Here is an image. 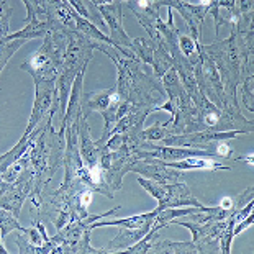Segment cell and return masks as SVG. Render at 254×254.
Wrapping results in <instances>:
<instances>
[{"label":"cell","instance_id":"1","mask_svg":"<svg viewBox=\"0 0 254 254\" xmlns=\"http://www.w3.org/2000/svg\"><path fill=\"white\" fill-rule=\"evenodd\" d=\"M202 50L212 58V61L217 66L226 97L230 99L231 104L238 105L236 89L240 87V84L246 75L253 74L254 56H246L241 51L233 31L228 38H225V40L218 38L212 45L202 46Z\"/></svg>","mask_w":254,"mask_h":254},{"label":"cell","instance_id":"2","mask_svg":"<svg viewBox=\"0 0 254 254\" xmlns=\"http://www.w3.org/2000/svg\"><path fill=\"white\" fill-rule=\"evenodd\" d=\"M138 184L146 192L151 193V197L158 200V208L156 212L166 208H179V207H202L195 197H192L190 189L186 186V182L176 184H159L144 177H138Z\"/></svg>","mask_w":254,"mask_h":254},{"label":"cell","instance_id":"3","mask_svg":"<svg viewBox=\"0 0 254 254\" xmlns=\"http://www.w3.org/2000/svg\"><path fill=\"white\" fill-rule=\"evenodd\" d=\"M35 102H33V110H31L28 127L23 136L20 138L18 144H26V138L30 136L31 131L40 125L41 120L51 109L59 110V102H58V92H56V82L53 80H35Z\"/></svg>","mask_w":254,"mask_h":254},{"label":"cell","instance_id":"4","mask_svg":"<svg viewBox=\"0 0 254 254\" xmlns=\"http://www.w3.org/2000/svg\"><path fill=\"white\" fill-rule=\"evenodd\" d=\"M154 7H167V8H176L181 13L182 20L186 21L190 31V36L200 43L202 40V30H203V20L207 17L208 8L205 5L200 3H190V2H184V0H156Z\"/></svg>","mask_w":254,"mask_h":254},{"label":"cell","instance_id":"5","mask_svg":"<svg viewBox=\"0 0 254 254\" xmlns=\"http://www.w3.org/2000/svg\"><path fill=\"white\" fill-rule=\"evenodd\" d=\"M129 172L139 174L144 179H151L159 184H176L184 179L182 171L172 169L166 163L154 158H144L134 161Z\"/></svg>","mask_w":254,"mask_h":254},{"label":"cell","instance_id":"6","mask_svg":"<svg viewBox=\"0 0 254 254\" xmlns=\"http://www.w3.org/2000/svg\"><path fill=\"white\" fill-rule=\"evenodd\" d=\"M97 10H99V13L105 18L107 25H109L110 40L118 43L123 48L131 50V38L127 35L125 28H123V2L113 0L112 3L97 5Z\"/></svg>","mask_w":254,"mask_h":254},{"label":"cell","instance_id":"7","mask_svg":"<svg viewBox=\"0 0 254 254\" xmlns=\"http://www.w3.org/2000/svg\"><path fill=\"white\" fill-rule=\"evenodd\" d=\"M79 134H80V158L85 159L87 166H95L100 161L102 146H99L90 138V128L87 125V120L82 115L79 120Z\"/></svg>","mask_w":254,"mask_h":254},{"label":"cell","instance_id":"8","mask_svg":"<svg viewBox=\"0 0 254 254\" xmlns=\"http://www.w3.org/2000/svg\"><path fill=\"white\" fill-rule=\"evenodd\" d=\"M158 212L153 210L149 213H141V215H134V217H127V218H117V220H109V221H94L90 225V230H95V228H102V226H118V228H144L148 226L151 228L154 223V218Z\"/></svg>","mask_w":254,"mask_h":254},{"label":"cell","instance_id":"9","mask_svg":"<svg viewBox=\"0 0 254 254\" xmlns=\"http://www.w3.org/2000/svg\"><path fill=\"white\" fill-rule=\"evenodd\" d=\"M172 169L177 171H230V166L220 164L217 161L210 158H198V156H192V158H186L181 161H172V163H166Z\"/></svg>","mask_w":254,"mask_h":254},{"label":"cell","instance_id":"10","mask_svg":"<svg viewBox=\"0 0 254 254\" xmlns=\"http://www.w3.org/2000/svg\"><path fill=\"white\" fill-rule=\"evenodd\" d=\"M149 228L144 226V228H122L118 236L115 240H112L109 245L105 246L107 253H113V251H125L129 246L134 245L136 241H139L141 238L148 233Z\"/></svg>","mask_w":254,"mask_h":254},{"label":"cell","instance_id":"11","mask_svg":"<svg viewBox=\"0 0 254 254\" xmlns=\"http://www.w3.org/2000/svg\"><path fill=\"white\" fill-rule=\"evenodd\" d=\"M154 253L161 254H197L200 248L193 241H156L151 248Z\"/></svg>","mask_w":254,"mask_h":254},{"label":"cell","instance_id":"12","mask_svg":"<svg viewBox=\"0 0 254 254\" xmlns=\"http://www.w3.org/2000/svg\"><path fill=\"white\" fill-rule=\"evenodd\" d=\"M48 31H50V23L46 20L36 18L33 21H30V23H25V26L20 31H15V33L8 35L7 38L8 40H18V38H21V40L31 41L35 38H45L48 35Z\"/></svg>","mask_w":254,"mask_h":254},{"label":"cell","instance_id":"13","mask_svg":"<svg viewBox=\"0 0 254 254\" xmlns=\"http://www.w3.org/2000/svg\"><path fill=\"white\" fill-rule=\"evenodd\" d=\"M158 41H153L151 38H133L131 40V51L136 58L146 66H153L154 51Z\"/></svg>","mask_w":254,"mask_h":254},{"label":"cell","instance_id":"14","mask_svg":"<svg viewBox=\"0 0 254 254\" xmlns=\"http://www.w3.org/2000/svg\"><path fill=\"white\" fill-rule=\"evenodd\" d=\"M171 67H174V64H172V58L169 55V51L166 50L163 40H159L158 45H156V51H154L153 72H154L156 77L161 79Z\"/></svg>","mask_w":254,"mask_h":254},{"label":"cell","instance_id":"15","mask_svg":"<svg viewBox=\"0 0 254 254\" xmlns=\"http://www.w3.org/2000/svg\"><path fill=\"white\" fill-rule=\"evenodd\" d=\"M177 48H179V51L182 55L195 66L200 56V43H197L190 35L179 33V36H177Z\"/></svg>","mask_w":254,"mask_h":254},{"label":"cell","instance_id":"16","mask_svg":"<svg viewBox=\"0 0 254 254\" xmlns=\"http://www.w3.org/2000/svg\"><path fill=\"white\" fill-rule=\"evenodd\" d=\"M26 40H8L7 36L5 38H0V72L3 71L5 64L8 63V59L13 56V53L18 50L21 45H25Z\"/></svg>","mask_w":254,"mask_h":254},{"label":"cell","instance_id":"17","mask_svg":"<svg viewBox=\"0 0 254 254\" xmlns=\"http://www.w3.org/2000/svg\"><path fill=\"white\" fill-rule=\"evenodd\" d=\"M171 134V129H169V123L164 122H156L154 125H151L149 128H143V139L148 143H159L161 139H164L166 136Z\"/></svg>","mask_w":254,"mask_h":254},{"label":"cell","instance_id":"18","mask_svg":"<svg viewBox=\"0 0 254 254\" xmlns=\"http://www.w3.org/2000/svg\"><path fill=\"white\" fill-rule=\"evenodd\" d=\"M13 230H18L20 233L21 231H25V228L18 223L17 217H15L12 212L0 208V238H2V240L3 238H7V235Z\"/></svg>","mask_w":254,"mask_h":254},{"label":"cell","instance_id":"19","mask_svg":"<svg viewBox=\"0 0 254 254\" xmlns=\"http://www.w3.org/2000/svg\"><path fill=\"white\" fill-rule=\"evenodd\" d=\"M241 85V97H243V105H245L246 110H250V113L254 112V75L250 74L246 75L245 79H243V82L240 84Z\"/></svg>","mask_w":254,"mask_h":254},{"label":"cell","instance_id":"20","mask_svg":"<svg viewBox=\"0 0 254 254\" xmlns=\"http://www.w3.org/2000/svg\"><path fill=\"white\" fill-rule=\"evenodd\" d=\"M213 146L215 148H212V151L215 156H220V158H225V159H231L235 156V149L228 144V141H218Z\"/></svg>","mask_w":254,"mask_h":254},{"label":"cell","instance_id":"21","mask_svg":"<svg viewBox=\"0 0 254 254\" xmlns=\"http://www.w3.org/2000/svg\"><path fill=\"white\" fill-rule=\"evenodd\" d=\"M253 220H254V217H253V213H250L248 215L246 218H243L240 223H236L235 225V228H233V235L235 236H240L243 231H245L246 228H250V226H253Z\"/></svg>","mask_w":254,"mask_h":254},{"label":"cell","instance_id":"22","mask_svg":"<svg viewBox=\"0 0 254 254\" xmlns=\"http://www.w3.org/2000/svg\"><path fill=\"white\" fill-rule=\"evenodd\" d=\"M233 159H238V161H246V163L253 164V154H250V156H235Z\"/></svg>","mask_w":254,"mask_h":254},{"label":"cell","instance_id":"23","mask_svg":"<svg viewBox=\"0 0 254 254\" xmlns=\"http://www.w3.org/2000/svg\"><path fill=\"white\" fill-rule=\"evenodd\" d=\"M0 253H3V254H7V248H5V245L2 243V238H0Z\"/></svg>","mask_w":254,"mask_h":254}]
</instances>
